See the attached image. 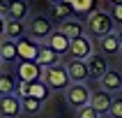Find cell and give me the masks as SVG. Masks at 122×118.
Returning a JSON list of instances; mask_svg holds the SVG:
<instances>
[{"label": "cell", "mask_w": 122, "mask_h": 118, "mask_svg": "<svg viewBox=\"0 0 122 118\" xmlns=\"http://www.w3.org/2000/svg\"><path fill=\"white\" fill-rule=\"evenodd\" d=\"M85 28H88V35L92 37H104V35L115 33V21L111 16V12H104V9H95L92 14L85 16Z\"/></svg>", "instance_id": "1"}, {"label": "cell", "mask_w": 122, "mask_h": 118, "mask_svg": "<svg viewBox=\"0 0 122 118\" xmlns=\"http://www.w3.org/2000/svg\"><path fill=\"white\" fill-rule=\"evenodd\" d=\"M41 81L46 83L51 90H67L71 86V79H69L67 67L58 62L53 67H44V74H41Z\"/></svg>", "instance_id": "2"}, {"label": "cell", "mask_w": 122, "mask_h": 118, "mask_svg": "<svg viewBox=\"0 0 122 118\" xmlns=\"http://www.w3.org/2000/svg\"><path fill=\"white\" fill-rule=\"evenodd\" d=\"M90 97H92V93H90V88L85 83H71V86L65 90V102H67L71 109H81V107L90 104Z\"/></svg>", "instance_id": "3"}, {"label": "cell", "mask_w": 122, "mask_h": 118, "mask_svg": "<svg viewBox=\"0 0 122 118\" xmlns=\"http://www.w3.org/2000/svg\"><path fill=\"white\" fill-rule=\"evenodd\" d=\"M53 33V23L48 16H32L28 21V35L37 42H46V37Z\"/></svg>", "instance_id": "4"}, {"label": "cell", "mask_w": 122, "mask_h": 118, "mask_svg": "<svg viewBox=\"0 0 122 118\" xmlns=\"http://www.w3.org/2000/svg\"><path fill=\"white\" fill-rule=\"evenodd\" d=\"M41 74H44V67H41L37 60H19V65H16V79L19 81H39Z\"/></svg>", "instance_id": "5"}, {"label": "cell", "mask_w": 122, "mask_h": 118, "mask_svg": "<svg viewBox=\"0 0 122 118\" xmlns=\"http://www.w3.org/2000/svg\"><path fill=\"white\" fill-rule=\"evenodd\" d=\"M92 53H95V46H92V39H90L88 35H81V37H74L71 39V44H69V58L88 60Z\"/></svg>", "instance_id": "6"}, {"label": "cell", "mask_w": 122, "mask_h": 118, "mask_svg": "<svg viewBox=\"0 0 122 118\" xmlns=\"http://www.w3.org/2000/svg\"><path fill=\"white\" fill-rule=\"evenodd\" d=\"M23 113L21 97L16 93L12 95H0V118H19Z\"/></svg>", "instance_id": "7"}, {"label": "cell", "mask_w": 122, "mask_h": 118, "mask_svg": "<svg viewBox=\"0 0 122 118\" xmlns=\"http://www.w3.org/2000/svg\"><path fill=\"white\" fill-rule=\"evenodd\" d=\"M65 67L69 72L71 83H85L90 79V69H88V60H78V58H69L65 62Z\"/></svg>", "instance_id": "8"}, {"label": "cell", "mask_w": 122, "mask_h": 118, "mask_svg": "<svg viewBox=\"0 0 122 118\" xmlns=\"http://www.w3.org/2000/svg\"><path fill=\"white\" fill-rule=\"evenodd\" d=\"M41 42L32 39L30 35L16 39V51H19V60H37V53H39Z\"/></svg>", "instance_id": "9"}, {"label": "cell", "mask_w": 122, "mask_h": 118, "mask_svg": "<svg viewBox=\"0 0 122 118\" xmlns=\"http://www.w3.org/2000/svg\"><path fill=\"white\" fill-rule=\"evenodd\" d=\"M60 30L67 35L69 39L74 37H81V35H88V28H85V21L76 19V16H69V19L60 21Z\"/></svg>", "instance_id": "10"}, {"label": "cell", "mask_w": 122, "mask_h": 118, "mask_svg": "<svg viewBox=\"0 0 122 118\" xmlns=\"http://www.w3.org/2000/svg\"><path fill=\"white\" fill-rule=\"evenodd\" d=\"M88 69H90V79H102L106 72H108V60H106V56L104 53H92L88 58Z\"/></svg>", "instance_id": "11"}, {"label": "cell", "mask_w": 122, "mask_h": 118, "mask_svg": "<svg viewBox=\"0 0 122 118\" xmlns=\"http://www.w3.org/2000/svg\"><path fill=\"white\" fill-rule=\"evenodd\" d=\"M46 44L51 49H53L55 53H60V56H65V53H69V44H71V39H69L67 35L62 33L60 28L58 30H53V33L46 37Z\"/></svg>", "instance_id": "12"}, {"label": "cell", "mask_w": 122, "mask_h": 118, "mask_svg": "<svg viewBox=\"0 0 122 118\" xmlns=\"http://www.w3.org/2000/svg\"><path fill=\"white\" fill-rule=\"evenodd\" d=\"M99 86H102L104 90H111V93H122V72L108 69V72L99 79Z\"/></svg>", "instance_id": "13"}, {"label": "cell", "mask_w": 122, "mask_h": 118, "mask_svg": "<svg viewBox=\"0 0 122 118\" xmlns=\"http://www.w3.org/2000/svg\"><path fill=\"white\" fill-rule=\"evenodd\" d=\"M111 102H113V93H111V90H104V88L92 93V97H90V104L99 111V116H102V113H108Z\"/></svg>", "instance_id": "14"}, {"label": "cell", "mask_w": 122, "mask_h": 118, "mask_svg": "<svg viewBox=\"0 0 122 118\" xmlns=\"http://www.w3.org/2000/svg\"><path fill=\"white\" fill-rule=\"evenodd\" d=\"M60 58H62L60 53H55V51L48 46L46 42H41L39 53H37V62H39L41 67H53V65H58V62H60Z\"/></svg>", "instance_id": "15"}, {"label": "cell", "mask_w": 122, "mask_h": 118, "mask_svg": "<svg viewBox=\"0 0 122 118\" xmlns=\"http://www.w3.org/2000/svg\"><path fill=\"white\" fill-rule=\"evenodd\" d=\"M99 49H102V53H108V56H115L122 51L120 46V39H117V33H111V35H104V37H99Z\"/></svg>", "instance_id": "16"}, {"label": "cell", "mask_w": 122, "mask_h": 118, "mask_svg": "<svg viewBox=\"0 0 122 118\" xmlns=\"http://www.w3.org/2000/svg\"><path fill=\"white\" fill-rule=\"evenodd\" d=\"M0 56H2V62H16V60H19V51H16V39L2 37V39H0Z\"/></svg>", "instance_id": "17"}, {"label": "cell", "mask_w": 122, "mask_h": 118, "mask_svg": "<svg viewBox=\"0 0 122 118\" xmlns=\"http://www.w3.org/2000/svg\"><path fill=\"white\" fill-rule=\"evenodd\" d=\"M25 33H28L25 21H19V19H7L5 37H9V39H21V37H25Z\"/></svg>", "instance_id": "18"}, {"label": "cell", "mask_w": 122, "mask_h": 118, "mask_svg": "<svg viewBox=\"0 0 122 118\" xmlns=\"http://www.w3.org/2000/svg\"><path fill=\"white\" fill-rule=\"evenodd\" d=\"M51 93H53V90L48 88L41 79H39V81L28 83V97H35V100H39V102H46L48 97H51Z\"/></svg>", "instance_id": "19"}, {"label": "cell", "mask_w": 122, "mask_h": 118, "mask_svg": "<svg viewBox=\"0 0 122 118\" xmlns=\"http://www.w3.org/2000/svg\"><path fill=\"white\" fill-rule=\"evenodd\" d=\"M7 19H28V0H9V9H7Z\"/></svg>", "instance_id": "20"}, {"label": "cell", "mask_w": 122, "mask_h": 118, "mask_svg": "<svg viewBox=\"0 0 122 118\" xmlns=\"http://www.w3.org/2000/svg\"><path fill=\"white\" fill-rule=\"evenodd\" d=\"M71 9L78 16H88V14H92L97 9V0H74L71 2Z\"/></svg>", "instance_id": "21"}, {"label": "cell", "mask_w": 122, "mask_h": 118, "mask_svg": "<svg viewBox=\"0 0 122 118\" xmlns=\"http://www.w3.org/2000/svg\"><path fill=\"white\" fill-rule=\"evenodd\" d=\"M16 79H14L9 72H2L0 74V95H12L14 90H16Z\"/></svg>", "instance_id": "22"}, {"label": "cell", "mask_w": 122, "mask_h": 118, "mask_svg": "<svg viewBox=\"0 0 122 118\" xmlns=\"http://www.w3.org/2000/svg\"><path fill=\"white\" fill-rule=\"evenodd\" d=\"M41 104L39 100H35V97H23L21 100V107H23V113H28V116H37L41 111Z\"/></svg>", "instance_id": "23"}, {"label": "cell", "mask_w": 122, "mask_h": 118, "mask_svg": "<svg viewBox=\"0 0 122 118\" xmlns=\"http://www.w3.org/2000/svg\"><path fill=\"white\" fill-rule=\"evenodd\" d=\"M74 14L71 5H65V2H53V19L55 21H65Z\"/></svg>", "instance_id": "24"}, {"label": "cell", "mask_w": 122, "mask_h": 118, "mask_svg": "<svg viewBox=\"0 0 122 118\" xmlns=\"http://www.w3.org/2000/svg\"><path fill=\"white\" fill-rule=\"evenodd\" d=\"M108 116H111V118H122V95H113Z\"/></svg>", "instance_id": "25"}, {"label": "cell", "mask_w": 122, "mask_h": 118, "mask_svg": "<svg viewBox=\"0 0 122 118\" xmlns=\"http://www.w3.org/2000/svg\"><path fill=\"white\" fill-rule=\"evenodd\" d=\"M76 118H99V111L92 104H85L81 109H76Z\"/></svg>", "instance_id": "26"}, {"label": "cell", "mask_w": 122, "mask_h": 118, "mask_svg": "<svg viewBox=\"0 0 122 118\" xmlns=\"http://www.w3.org/2000/svg\"><path fill=\"white\" fill-rule=\"evenodd\" d=\"M111 16H113V21L117 26H122V2L120 5H111Z\"/></svg>", "instance_id": "27"}, {"label": "cell", "mask_w": 122, "mask_h": 118, "mask_svg": "<svg viewBox=\"0 0 122 118\" xmlns=\"http://www.w3.org/2000/svg\"><path fill=\"white\" fill-rule=\"evenodd\" d=\"M5 28H7V16H2V14H0V39L5 37Z\"/></svg>", "instance_id": "28"}, {"label": "cell", "mask_w": 122, "mask_h": 118, "mask_svg": "<svg viewBox=\"0 0 122 118\" xmlns=\"http://www.w3.org/2000/svg\"><path fill=\"white\" fill-rule=\"evenodd\" d=\"M7 9H9V2L7 0H0V14L2 16H7Z\"/></svg>", "instance_id": "29"}, {"label": "cell", "mask_w": 122, "mask_h": 118, "mask_svg": "<svg viewBox=\"0 0 122 118\" xmlns=\"http://www.w3.org/2000/svg\"><path fill=\"white\" fill-rule=\"evenodd\" d=\"M117 39H120V46H122V26H120V30H117Z\"/></svg>", "instance_id": "30"}, {"label": "cell", "mask_w": 122, "mask_h": 118, "mask_svg": "<svg viewBox=\"0 0 122 118\" xmlns=\"http://www.w3.org/2000/svg\"><path fill=\"white\" fill-rule=\"evenodd\" d=\"M60 2H65V5H71V2H74V0H60Z\"/></svg>", "instance_id": "31"}, {"label": "cell", "mask_w": 122, "mask_h": 118, "mask_svg": "<svg viewBox=\"0 0 122 118\" xmlns=\"http://www.w3.org/2000/svg\"><path fill=\"white\" fill-rule=\"evenodd\" d=\"M122 0H111V5H120Z\"/></svg>", "instance_id": "32"}, {"label": "cell", "mask_w": 122, "mask_h": 118, "mask_svg": "<svg viewBox=\"0 0 122 118\" xmlns=\"http://www.w3.org/2000/svg\"><path fill=\"white\" fill-rule=\"evenodd\" d=\"M120 69H122V53H120Z\"/></svg>", "instance_id": "33"}, {"label": "cell", "mask_w": 122, "mask_h": 118, "mask_svg": "<svg viewBox=\"0 0 122 118\" xmlns=\"http://www.w3.org/2000/svg\"><path fill=\"white\" fill-rule=\"evenodd\" d=\"M51 2H60V0H51Z\"/></svg>", "instance_id": "34"}, {"label": "cell", "mask_w": 122, "mask_h": 118, "mask_svg": "<svg viewBox=\"0 0 122 118\" xmlns=\"http://www.w3.org/2000/svg\"><path fill=\"white\" fill-rule=\"evenodd\" d=\"M0 65H2V56H0Z\"/></svg>", "instance_id": "35"}]
</instances>
